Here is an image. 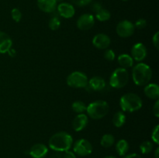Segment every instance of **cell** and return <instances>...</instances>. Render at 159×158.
Segmentation results:
<instances>
[{
    "label": "cell",
    "mask_w": 159,
    "mask_h": 158,
    "mask_svg": "<svg viewBox=\"0 0 159 158\" xmlns=\"http://www.w3.org/2000/svg\"><path fill=\"white\" fill-rule=\"evenodd\" d=\"M73 138L68 133L61 131L54 133L48 141V146L51 150L57 152H65L71 149Z\"/></svg>",
    "instance_id": "6da1fadb"
},
{
    "label": "cell",
    "mask_w": 159,
    "mask_h": 158,
    "mask_svg": "<svg viewBox=\"0 0 159 158\" xmlns=\"http://www.w3.org/2000/svg\"><path fill=\"white\" fill-rule=\"evenodd\" d=\"M152 77V70L150 66L144 63L135 65L132 70V78L135 85L144 86L148 85Z\"/></svg>",
    "instance_id": "7a4b0ae2"
},
{
    "label": "cell",
    "mask_w": 159,
    "mask_h": 158,
    "mask_svg": "<svg viewBox=\"0 0 159 158\" xmlns=\"http://www.w3.org/2000/svg\"><path fill=\"white\" fill-rule=\"evenodd\" d=\"M143 105L142 99L135 93H127L121 96L120 106L124 112H134L141 109Z\"/></svg>",
    "instance_id": "3957f363"
},
{
    "label": "cell",
    "mask_w": 159,
    "mask_h": 158,
    "mask_svg": "<svg viewBox=\"0 0 159 158\" xmlns=\"http://www.w3.org/2000/svg\"><path fill=\"white\" fill-rule=\"evenodd\" d=\"M110 106L106 101L96 100L86 106V112L91 119H100L105 117L108 113Z\"/></svg>",
    "instance_id": "277c9868"
},
{
    "label": "cell",
    "mask_w": 159,
    "mask_h": 158,
    "mask_svg": "<svg viewBox=\"0 0 159 158\" xmlns=\"http://www.w3.org/2000/svg\"><path fill=\"white\" fill-rule=\"evenodd\" d=\"M129 81V74L127 69L118 68L113 71L110 77V85L114 88H122Z\"/></svg>",
    "instance_id": "5b68a950"
},
{
    "label": "cell",
    "mask_w": 159,
    "mask_h": 158,
    "mask_svg": "<svg viewBox=\"0 0 159 158\" xmlns=\"http://www.w3.org/2000/svg\"><path fill=\"white\" fill-rule=\"evenodd\" d=\"M67 85L71 88H85L88 85L89 79L86 74L81 71H73L66 79Z\"/></svg>",
    "instance_id": "8992f818"
},
{
    "label": "cell",
    "mask_w": 159,
    "mask_h": 158,
    "mask_svg": "<svg viewBox=\"0 0 159 158\" xmlns=\"http://www.w3.org/2000/svg\"><path fill=\"white\" fill-rule=\"evenodd\" d=\"M73 150L79 156H88L93 152V145L87 139H79L73 145Z\"/></svg>",
    "instance_id": "52a82bcc"
},
{
    "label": "cell",
    "mask_w": 159,
    "mask_h": 158,
    "mask_svg": "<svg viewBox=\"0 0 159 158\" xmlns=\"http://www.w3.org/2000/svg\"><path fill=\"white\" fill-rule=\"evenodd\" d=\"M135 30L134 25L129 20H122L116 25V31L118 36L122 38L131 37Z\"/></svg>",
    "instance_id": "ba28073f"
},
{
    "label": "cell",
    "mask_w": 159,
    "mask_h": 158,
    "mask_svg": "<svg viewBox=\"0 0 159 158\" xmlns=\"http://www.w3.org/2000/svg\"><path fill=\"white\" fill-rule=\"evenodd\" d=\"M148 50L145 45L142 43H137L131 48V57L134 60L141 62L146 58Z\"/></svg>",
    "instance_id": "9c48e42d"
},
{
    "label": "cell",
    "mask_w": 159,
    "mask_h": 158,
    "mask_svg": "<svg viewBox=\"0 0 159 158\" xmlns=\"http://www.w3.org/2000/svg\"><path fill=\"white\" fill-rule=\"evenodd\" d=\"M95 24V18L92 14L85 13L81 15L77 20V27L80 30L86 31L93 28Z\"/></svg>",
    "instance_id": "30bf717a"
},
{
    "label": "cell",
    "mask_w": 159,
    "mask_h": 158,
    "mask_svg": "<svg viewBox=\"0 0 159 158\" xmlns=\"http://www.w3.org/2000/svg\"><path fill=\"white\" fill-rule=\"evenodd\" d=\"M111 40L105 33H98L93 38V44L95 47L99 50H106L110 46Z\"/></svg>",
    "instance_id": "8fae6325"
},
{
    "label": "cell",
    "mask_w": 159,
    "mask_h": 158,
    "mask_svg": "<svg viewBox=\"0 0 159 158\" xmlns=\"http://www.w3.org/2000/svg\"><path fill=\"white\" fill-rule=\"evenodd\" d=\"M57 12L61 17L65 19H70L74 16L75 13L74 6L70 3L61 2L57 6Z\"/></svg>",
    "instance_id": "7c38bea8"
},
{
    "label": "cell",
    "mask_w": 159,
    "mask_h": 158,
    "mask_svg": "<svg viewBox=\"0 0 159 158\" xmlns=\"http://www.w3.org/2000/svg\"><path fill=\"white\" fill-rule=\"evenodd\" d=\"M48 153V148L45 144L36 143L29 150V154L33 158H43Z\"/></svg>",
    "instance_id": "4fadbf2b"
},
{
    "label": "cell",
    "mask_w": 159,
    "mask_h": 158,
    "mask_svg": "<svg viewBox=\"0 0 159 158\" xmlns=\"http://www.w3.org/2000/svg\"><path fill=\"white\" fill-rule=\"evenodd\" d=\"M89 119L88 116L84 113H81L76 116L75 119H73L72 127L75 131L80 132L83 130L88 125Z\"/></svg>",
    "instance_id": "5bb4252c"
},
{
    "label": "cell",
    "mask_w": 159,
    "mask_h": 158,
    "mask_svg": "<svg viewBox=\"0 0 159 158\" xmlns=\"http://www.w3.org/2000/svg\"><path fill=\"white\" fill-rule=\"evenodd\" d=\"M37 6L43 12L52 13L57 9L55 0H37Z\"/></svg>",
    "instance_id": "9a60e30c"
},
{
    "label": "cell",
    "mask_w": 159,
    "mask_h": 158,
    "mask_svg": "<svg viewBox=\"0 0 159 158\" xmlns=\"http://www.w3.org/2000/svg\"><path fill=\"white\" fill-rule=\"evenodd\" d=\"M12 46V40L6 33L0 31V54H6Z\"/></svg>",
    "instance_id": "2e32d148"
},
{
    "label": "cell",
    "mask_w": 159,
    "mask_h": 158,
    "mask_svg": "<svg viewBox=\"0 0 159 158\" xmlns=\"http://www.w3.org/2000/svg\"><path fill=\"white\" fill-rule=\"evenodd\" d=\"M88 86L92 91H102L106 87V81L103 77L99 76H95L89 80Z\"/></svg>",
    "instance_id": "e0dca14e"
},
{
    "label": "cell",
    "mask_w": 159,
    "mask_h": 158,
    "mask_svg": "<svg viewBox=\"0 0 159 158\" xmlns=\"http://www.w3.org/2000/svg\"><path fill=\"white\" fill-rule=\"evenodd\" d=\"M144 92L145 95L150 99L158 100L159 98V86L157 84H148L144 88Z\"/></svg>",
    "instance_id": "ac0fdd59"
},
{
    "label": "cell",
    "mask_w": 159,
    "mask_h": 158,
    "mask_svg": "<svg viewBox=\"0 0 159 158\" xmlns=\"http://www.w3.org/2000/svg\"><path fill=\"white\" fill-rule=\"evenodd\" d=\"M117 61L121 68H125V69L131 68L134 65V59L132 58L131 56L127 54H120L117 57Z\"/></svg>",
    "instance_id": "d6986e66"
},
{
    "label": "cell",
    "mask_w": 159,
    "mask_h": 158,
    "mask_svg": "<svg viewBox=\"0 0 159 158\" xmlns=\"http://www.w3.org/2000/svg\"><path fill=\"white\" fill-rule=\"evenodd\" d=\"M116 150L118 154L121 156L127 155L129 150V143L126 139H120L116 143Z\"/></svg>",
    "instance_id": "ffe728a7"
},
{
    "label": "cell",
    "mask_w": 159,
    "mask_h": 158,
    "mask_svg": "<svg viewBox=\"0 0 159 158\" xmlns=\"http://www.w3.org/2000/svg\"><path fill=\"white\" fill-rule=\"evenodd\" d=\"M126 122V116L122 111L116 112L113 117V124L115 127L123 126Z\"/></svg>",
    "instance_id": "44dd1931"
},
{
    "label": "cell",
    "mask_w": 159,
    "mask_h": 158,
    "mask_svg": "<svg viewBox=\"0 0 159 158\" xmlns=\"http://www.w3.org/2000/svg\"><path fill=\"white\" fill-rule=\"evenodd\" d=\"M115 138L110 133H107V134L103 135L101 138L100 144L102 147L104 148H109V147H112L114 144Z\"/></svg>",
    "instance_id": "7402d4cb"
},
{
    "label": "cell",
    "mask_w": 159,
    "mask_h": 158,
    "mask_svg": "<svg viewBox=\"0 0 159 158\" xmlns=\"http://www.w3.org/2000/svg\"><path fill=\"white\" fill-rule=\"evenodd\" d=\"M111 17V14L107 9H101L96 13V18L100 22H105L109 20Z\"/></svg>",
    "instance_id": "603a6c76"
},
{
    "label": "cell",
    "mask_w": 159,
    "mask_h": 158,
    "mask_svg": "<svg viewBox=\"0 0 159 158\" xmlns=\"http://www.w3.org/2000/svg\"><path fill=\"white\" fill-rule=\"evenodd\" d=\"M71 108L72 110L75 112L78 113V114H81V113H83L84 112L86 111V105H85L82 101H75L72 103L71 105Z\"/></svg>",
    "instance_id": "cb8c5ba5"
},
{
    "label": "cell",
    "mask_w": 159,
    "mask_h": 158,
    "mask_svg": "<svg viewBox=\"0 0 159 158\" xmlns=\"http://www.w3.org/2000/svg\"><path fill=\"white\" fill-rule=\"evenodd\" d=\"M153 143L151 141H144L140 145V150L143 154H148V153H151L153 150Z\"/></svg>",
    "instance_id": "d4e9b609"
},
{
    "label": "cell",
    "mask_w": 159,
    "mask_h": 158,
    "mask_svg": "<svg viewBox=\"0 0 159 158\" xmlns=\"http://www.w3.org/2000/svg\"><path fill=\"white\" fill-rule=\"evenodd\" d=\"M48 26L51 30H57L61 26V20L57 15H54L51 18L48 23Z\"/></svg>",
    "instance_id": "484cf974"
},
{
    "label": "cell",
    "mask_w": 159,
    "mask_h": 158,
    "mask_svg": "<svg viewBox=\"0 0 159 158\" xmlns=\"http://www.w3.org/2000/svg\"><path fill=\"white\" fill-rule=\"evenodd\" d=\"M11 15H12V20L16 23H19L22 19V12L17 8L12 9V10L11 11Z\"/></svg>",
    "instance_id": "4316f807"
},
{
    "label": "cell",
    "mask_w": 159,
    "mask_h": 158,
    "mask_svg": "<svg viewBox=\"0 0 159 158\" xmlns=\"http://www.w3.org/2000/svg\"><path fill=\"white\" fill-rule=\"evenodd\" d=\"M158 129L159 125H157L155 128L153 129L152 133V139L153 140V142L155 143H156L157 145L159 144V136H158Z\"/></svg>",
    "instance_id": "83f0119b"
},
{
    "label": "cell",
    "mask_w": 159,
    "mask_h": 158,
    "mask_svg": "<svg viewBox=\"0 0 159 158\" xmlns=\"http://www.w3.org/2000/svg\"><path fill=\"white\" fill-rule=\"evenodd\" d=\"M104 58L109 61H113L115 59V53L113 50L107 49L104 53Z\"/></svg>",
    "instance_id": "f1b7e54d"
},
{
    "label": "cell",
    "mask_w": 159,
    "mask_h": 158,
    "mask_svg": "<svg viewBox=\"0 0 159 158\" xmlns=\"http://www.w3.org/2000/svg\"><path fill=\"white\" fill-rule=\"evenodd\" d=\"M134 25L135 28H138V29H144V28H145L146 26H147V21H146L144 19H139V20H137L135 24Z\"/></svg>",
    "instance_id": "f546056e"
},
{
    "label": "cell",
    "mask_w": 159,
    "mask_h": 158,
    "mask_svg": "<svg viewBox=\"0 0 159 158\" xmlns=\"http://www.w3.org/2000/svg\"><path fill=\"white\" fill-rule=\"evenodd\" d=\"M70 1L78 6H85L89 4L93 0H70Z\"/></svg>",
    "instance_id": "4dcf8cb0"
},
{
    "label": "cell",
    "mask_w": 159,
    "mask_h": 158,
    "mask_svg": "<svg viewBox=\"0 0 159 158\" xmlns=\"http://www.w3.org/2000/svg\"><path fill=\"white\" fill-rule=\"evenodd\" d=\"M158 36H159V32H156L155 33V35L153 36V37H152V43H153L154 46H155L157 50H158V45H159Z\"/></svg>",
    "instance_id": "1f68e13d"
},
{
    "label": "cell",
    "mask_w": 159,
    "mask_h": 158,
    "mask_svg": "<svg viewBox=\"0 0 159 158\" xmlns=\"http://www.w3.org/2000/svg\"><path fill=\"white\" fill-rule=\"evenodd\" d=\"M153 114L155 117H159V100H156L153 106Z\"/></svg>",
    "instance_id": "d6a6232c"
},
{
    "label": "cell",
    "mask_w": 159,
    "mask_h": 158,
    "mask_svg": "<svg viewBox=\"0 0 159 158\" xmlns=\"http://www.w3.org/2000/svg\"><path fill=\"white\" fill-rule=\"evenodd\" d=\"M101 9H102V5H101L99 2H95L93 3V6H92V10H93L94 12H96V13L97 12H99Z\"/></svg>",
    "instance_id": "836d02e7"
},
{
    "label": "cell",
    "mask_w": 159,
    "mask_h": 158,
    "mask_svg": "<svg viewBox=\"0 0 159 158\" xmlns=\"http://www.w3.org/2000/svg\"><path fill=\"white\" fill-rule=\"evenodd\" d=\"M63 158H76L75 154L74 152L71 151V150H67V151H65V153H64Z\"/></svg>",
    "instance_id": "e575fe53"
},
{
    "label": "cell",
    "mask_w": 159,
    "mask_h": 158,
    "mask_svg": "<svg viewBox=\"0 0 159 158\" xmlns=\"http://www.w3.org/2000/svg\"><path fill=\"white\" fill-rule=\"evenodd\" d=\"M124 158H142L141 155L138 154V153H130V154L125 155Z\"/></svg>",
    "instance_id": "d590c367"
},
{
    "label": "cell",
    "mask_w": 159,
    "mask_h": 158,
    "mask_svg": "<svg viewBox=\"0 0 159 158\" xmlns=\"http://www.w3.org/2000/svg\"><path fill=\"white\" fill-rule=\"evenodd\" d=\"M7 53L8 54H9V57H14L16 56V50L13 49V48H10Z\"/></svg>",
    "instance_id": "8d00e7d4"
},
{
    "label": "cell",
    "mask_w": 159,
    "mask_h": 158,
    "mask_svg": "<svg viewBox=\"0 0 159 158\" xmlns=\"http://www.w3.org/2000/svg\"><path fill=\"white\" fill-rule=\"evenodd\" d=\"M155 158H159V148H158V147H157V149L155 150Z\"/></svg>",
    "instance_id": "74e56055"
},
{
    "label": "cell",
    "mask_w": 159,
    "mask_h": 158,
    "mask_svg": "<svg viewBox=\"0 0 159 158\" xmlns=\"http://www.w3.org/2000/svg\"><path fill=\"white\" fill-rule=\"evenodd\" d=\"M104 158H116V157L114 156H105Z\"/></svg>",
    "instance_id": "f35d334b"
},
{
    "label": "cell",
    "mask_w": 159,
    "mask_h": 158,
    "mask_svg": "<svg viewBox=\"0 0 159 158\" xmlns=\"http://www.w3.org/2000/svg\"><path fill=\"white\" fill-rule=\"evenodd\" d=\"M56 1V2H60V3H61L62 2H63V0H55Z\"/></svg>",
    "instance_id": "ab89813d"
},
{
    "label": "cell",
    "mask_w": 159,
    "mask_h": 158,
    "mask_svg": "<svg viewBox=\"0 0 159 158\" xmlns=\"http://www.w3.org/2000/svg\"><path fill=\"white\" fill-rule=\"evenodd\" d=\"M123 1H128V0H123Z\"/></svg>",
    "instance_id": "60d3db41"
}]
</instances>
